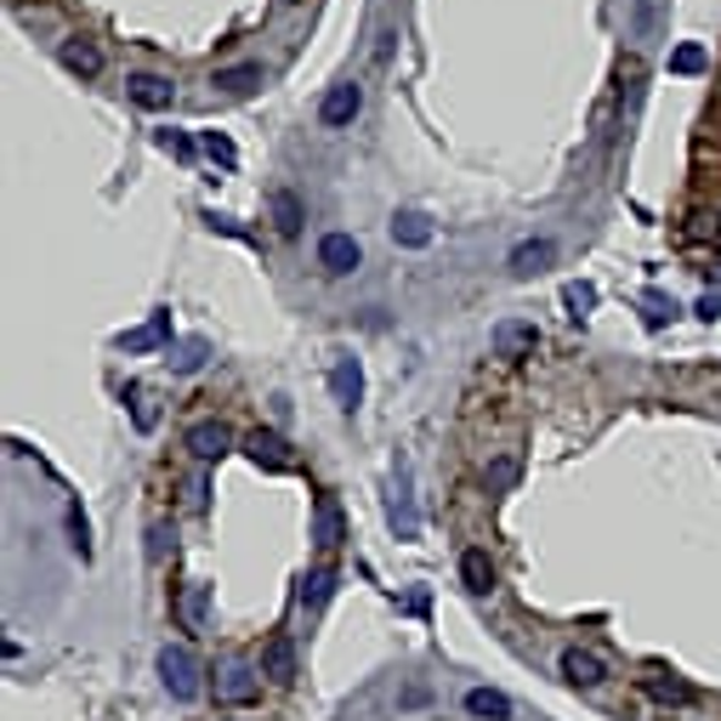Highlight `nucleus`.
<instances>
[{
	"label": "nucleus",
	"instance_id": "21",
	"mask_svg": "<svg viewBox=\"0 0 721 721\" xmlns=\"http://www.w3.org/2000/svg\"><path fill=\"white\" fill-rule=\"evenodd\" d=\"M460 580H466V591L484 597V591L495 586V562H489V551H466V557H460Z\"/></svg>",
	"mask_w": 721,
	"mask_h": 721
},
{
	"label": "nucleus",
	"instance_id": "32",
	"mask_svg": "<svg viewBox=\"0 0 721 721\" xmlns=\"http://www.w3.org/2000/svg\"><path fill=\"white\" fill-rule=\"evenodd\" d=\"M205 227H211V233H227V238H245V227H238L233 216H222V211H205Z\"/></svg>",
	"mask_w": 721,
	"mask_h": 721
},
{
	"label": "nucleus",
	"instance_id": "20",
	"mask_svg": "<svg viewBox=\"0 0 721 721\" xmlns=\"http://www.w3.org/2000/svg\"><path fill=\"white\" fill-rule=\"evenodd\" d=\"M262 63H233V69H216V91H227V98H251V91L262 85Z\"/></svg>",
	"mask_w": 721,
	"mask_h": 721
},
{
	"label": "nucleus",
	"instance_id": "26",
	"mask_svg": "<svg viewBox=\"0 0 721 721\" xmlns=\"http://www.w3.org/2000/svg\"><path fill=\"white\" fill-rule=\"evenodd\" d=\"M200 149H205V160H211V165H222V171H233V165H238V149H233V142H227L222 131H205V136H200Z\"/></svg>",
	"mask_w": 721,
	"mask_h": 721
},
{
	"label": "nucleus",
	"instance_id": "22",
	"mask_svg": "<svg viewBox=\"0 0 721 721\" xmlns=\"http://www.w3.org/2000/svg\"><path fill=\"white\" fill-rule=\"evenodd\" d=\"M329 597H335V568H313L307 580H302V608H307V613H318Z\"/></svg>",
	"mask_w": 721,
	"mask_h": 721
},
{
	"label": "nucleus",
	"instance_id": "19",
	"mask_svg": "<svg viewBox=\"0 0 721 721\" xmlns=\"http://www.w3.org/2000/svg\"><path fill=\"white\" fill-rule=\"evenodd\" d=\"M466 715H477V721H511V699L500 688H466Z\"/></svg>",
	"mask_w": 721,
	"mask_h": 721
},
{
	"label": "nucleus",
	"instance_id": "4",
	"mask_svg": "<svg viewBox=\"0 0 721 721\" xmlns=\"http://www.w3.org/2000/svg\"><path fill=\"white\" fill-rule=\"evenodd\" d=\"M364 114V85L358 80H335L329 91H324V103H318V120L329 125V131H342V125H353Z\"/></svg>",
	"mask_w": 721,
	"mask_h": 721
},
{
	"label": "nucleus",
	"instance_id": "23",
	"mask_svg": "<svg viewBox=\"0 0 721 721\" xmlns=\"http://www.w3.org/2000/svg\"><path fill=\"white\" fill-rule=\"evenodd\" d=\"M648 699H659V704H693L699 693L682 677H648Z\"/></svg>",
	"mask_w": 721,
	"mask_h": 721
},
{
	"label": "nucleus",
	"instance_id": "28",
	"mask_svg": "<svg viewBox=\"0 0 721 721\" xmlns=\"http://www.w3.org/2000/svg\"><path fill=\"white\" fill-rule=\"evenodd\" d=\"M484 477H489V489H495V495H500V489H511V484H517V455H495Z\"/></svg>",
	"mask_w": 721,
	"mask_h": 721
},
{
	"label": "nucleus",
	"instance_id": "9",
	"mask_svg": "<svg viewBox=\"0 0 721 721\" xmlns=\"http://www.w3.org/2000/svg\"><path fill=\"white\" fill-rule=\"evenodd\" d=\"M245 455H251L262 471H291V466H296L291 444H284L273 426H256V431H251V438H245Z\"/></svg>",
	"mask_w": 721,
	"mask_h": 721
},
{
	"label": "nucleus",
	"instance_id": "11",
	"mask_svg": "<svg viewBox=\"0 0 721 721\" xmlns=\"http://www.w3.org/2000/svg\"><path fill=\"white\" fill-rule=\"evenodd\" d=\"M342 535H347L342 500H335V495H318V500H313V546H318V551H335V546H342Z\"/></svg>",
	"mask_w": 721,
	"mask_h": 721
},
{
	"label": "nucleus",
	"instance_id": "18",
	"mask_svg": "<svg viewBox=\"0 0 721 721\" xmlns=\"http://www.w3.org/2000/svg\"><path fill=\"white\" fill-rule=\"evenodd\" d=\"M551 256H557L551 238H522V245L511 251V262H506V267H511L517 278H528V273H546V267H551Z\"/></svg>",
	"mask_w": 721,
	"mask_h": 721
},
{
	"label": "nucleus",
	"instance_id": "12",
	"mask_svg": "<svg viewBox=\"0 0 721 721\" xmlns=\"http://www.w3.org/2000/svg\"><path fill=\"white\" fill-rule=\"evenodd\" d=\"M262 677L278 682V688H284V682H296V642L284 637V631L262 642Z\"/></svg>",
	"mask_w": 721,
	"mask_h": 721
},
{
	"label": "nucleus",
	"instance_id": "27",
	"mask_svg": "<svg viewBox=\"0 0 721 721\" xmlns=\"http://www.w3.org/2000/svg\"><path fill=\"white\" fill-rule=\"evenodd\" d=\"M562 307H568L573 318H586V313L597 307V284H586V278H580V284H568V291H562Z\"/></svg>",
	"mask_w": 721,
	"mask_h": 721
},
{
	"label": "nucleus",
	"instance_id": "10",
	"mask_svg": "<svg viewBox=\"0 0 721 721\" xmlns=\"http://www.w3.org/2000/svg\"><path fill=\"white\" fill-rule=\"evenodd\" d=\"M125 98L136 109H171L176 85H171V74H125Z\"/></svg>",
	"mask_w": 721,
	"mask_h": 721
},
{
	"label": "nucleus",
	"instance_id": "24",
	"mask_svg": "<svg viewBox=\"0 0 721 721\" xmlns=\"http://www.w3.org/2000/svg\"><path fill=\"white\" fill-rule=\"evenodd\" d=\"M704 69H710V52L699 40H682L677 52H670V74H704Z\"/></svg>",
	"mask_w": 721,
	"mask_h": 721
},
{
	"label": "nucleus",
	"instance_id": "7",
	"mask_svg": "<svg viewBox=\"0 0 721 721\" xmlns=\"http://www.w3.org/2000/svg\"><path fill=\"white\" fill-rule=\"evenodd\" d=\"M557 670H562L568 688H602V682H608V659L591 653V648H562Z\"/></svg>",
	"mask_w": 721,
	"mask_h": 721
},
{
	"label": "nucleus",
	"instance_id": "1",
	"mask_svg": "<svg viewBox=\"0 0 721 721\" xmlns=\"http://www.w3.org/2000/svg\"><path fill=\"white\" fill-rule=\"evenodd\" d=\"M216 704H227V710L262 704V677H256L251 659H222L216 664Z\"/></svg>",
	"mask_w": 721,
	"mask_h": 721
},
{
	"label": "nucleus",
	"instance_id": "13",
	"mask_svg": "<svg viewBox=\"0 0 721 721\" xmlns=\"http://www.w3.org/2000/svg\"><path fill=\"white\" fill-rule=\"evenodd\" d=\"M540 347V329L528 324V318H506V324H495V353L500 358H528Z\"/></svg>",
	"mask_w": 721,
	"mask_h": 721
},
{
	"label": "nucleus",
	"instance_id": "31",
	"mask_svg": "<svg viewBox=\"0 0 721 721\" xmlns=\"http://www.w3.org/2000/svg\"><path fill=\"white\" fill-rule=\"evenodd\" d=\"M642 307H648V324H664L670 313H677V302H664L659 291H648V296H642Z\"/></svg>",
	"mask_w": 721,
	"mask_h": 721
},
{
	"label": "nucleus",
	"instance_id": "16",
	"mask_svg": "<svg viewBox=\"0 0 721 721\" xmlns=\"http://www.w3.org/2000/svg\"><path fill=\"white\" fill-rule=\"evenodd\" d=\"M205 613H211V586L205 580H187L176 591V619L187 624V631H205Z\"/></svg>",
	"mask_w": 721,
	"mask_h": 721
},
{
	"label": "nucleus",
	"instance_id": "34",
	"mask_svg": "<svg viewBox=\"0 0 721 721\" xmlns=\"http://www.w3.org/2000/svg\"><path fill=\"white\" fill-rule=\"evenodd\" d=\"M69 535H74V551L85 557L91 546H85V517H80V506H69Z\"/></svg>",
	"mask_w": 721,
	"mask_h": 721
},
{
	"label": "nucleus",
	"instance_id": "14",
	"mask_svg": "<svg viewBox=\"0 0 721 721\" xmlns=\"http://www.w3.org/2000/svg\"><path fill=\"white\" fill-rule=\"evenodd\" d=\"M63 69L80 74V80H98V74H103V52H98V40L69 34V40H63Z\"/></svg>",
	"mask_w": 721,
	"mask_h": 721
},
{
	"label": "nucleus",
	"instance_id": "6",
	"mask_svg": "<svg viewBox=\"0 0 721 721\" xmlns=\"http://www.w3.org/2000/svg\"><path fill=\"white\" fill-rule=\"evenodd\" d=\"M182 449L211 466V460H222L233 449V426L227 420H194V426H187V438H182Z\"/></svg>",
	"mask_w": 721,
	"mask_h": 721
},
{
	"label": "nucleus",
	"instance_id": "3",
	"mask_svg": "<svg viewBox=\"0 0 721 721\" xmlns=\"http://www.w3.org/2000/svg\"><path fill=\"white\" fill-rule=\"evenodd\" d=\"M329 398H335V409H342V415H358V404H364V364L353 353H335V364H329Z\"/></svg>",
	"mask_w": 721,
	"mask_h": 721
},
{
	"label": "nucleus",
	"instance_id": "17",
	"mask_svg": "<svg viewBox=\"0 0 721 721\" xmlns=\"http://www.w3.org/2000/svg\"><path fill=\"white\" fill-rule=\"evenodd\" d=\"M393 245L426 251V245H431V216H426V211H398V216H393Z\"/></svg>",
	"mask_w": 721,
	"mask_h": 721
},
{
	"label": "nucleus",
	"instance_id": "25",
	"mask_svg": "<svg viewBox=\"0 0 721 721\" xmlns=\"http://www.w3.org/2000/svg\"><path fill=\"white\" fill-rule=\"evenodd\" d=\"M125 404H131L136 431H154V426H160V404H154V393H149V387H131V393H125Z\"/></svg>",
	"mask_w": 721,
	"mask_h": 721
},
{
	"label": "nucleus",
	"instance_id": "5",
	"mask_svg": "<svg viewBox=\"0 0 721 721\" xmlns=\"http://www.w3.org/2000/svg\"><path fill=\"white\" fill-rule=\"evenodd\" d=\"M318 267H324L329 278H347V273L364 267V245H358L353 233H324V238H318Z\"/></svg>",
	"mask_w": 721,
	"mask_h": 721
},
{
	"label": "nucleus",
	"instance_id": "2",
	"mask_svg": "<svg viewBox=\"0 0 721 721\" xmlns=\"http://www.w3.org/2000/svg\"><path fill=\"white\" fill-rule=\"evenodd\" d=\"M160 682H165V693H171V699L194 704V699H200V688H205V682H200V659L187 653L182 642H165V648H160Z\"/></svg>",
	"mask_w": 721,
	"mask_h": 721
},
{
	"label": "nucleus",
	"instance_id": "15",
	"mask_svg": "<svg viewBox=\"0 0 721 721\" xmlns=\"http://www.w3.org/2000/svg\"><path fill=\"white\" fill-rule=\"evenodd\" d=\"M302 222H307L302 194H291V187H273V233H278V238H296Z\"/></svg>",
	"mask_w": 721,
	"mask_h": 721
},
{
	"label": "nucleus",
	"instance_id": "33",
	"mask_svg": "<svg viewBox=\"0 0 721 721\" xmlns=\"http://www.w3.org/2000/svg\"><path fill=\"white\" fill-rule=\"evenodd\" d=\"M165 551H171V528H165V522H154V528H149V557L160 562Z\"/></svg>",
	"mask_w": 721,
	"mask_h": 721
},
{
	"label": "nucleus",
	"instance_id": "8",
	"mask_svg": "<svg viewBox=\"0 0 721 721\" xmlns=\"http://www.w3.org/2000/svg\"><path fill=\"white\" fill-rule=\"evenodd\" d=\"M160 347H171V307H154L149 313V324H136V329H125L120 335V353H160Z\"/></svg>",
	"mask_w": 721,
	"mask_h": 721
},
{
	"label": "nucleus",
	"instance_id": "29",
	"mask_svg": "<svg viewBox=\"0 0 721 721\" xmlns=\"http://www.w3.org/2000/svg\"><path fill=\"white\" fill-rule=\"evenodd\" d=\"M205 353H211L205 342H182V347L171 353V369H182V375H194V369L205 364Z\"/></svg>",
	"mask_w": 721,
	"mask_h": 721
},
{
	"label": "nucleus",
	"instance_id": "30",
	"mask_svg": "<svg viewBox=\"0 0 721 721\" xmlns=\"http://www.w3.org/2000/svg\"><path fill=\"white\" fill-rule=\"evenodd\" d=\"M154 142H160V149H165V154H171V160H194V142H187V136H182V131H160V136H154Z\"/></svg>",
	"mask_w": 721,
	"mask_h": 721
}]
</instances>
